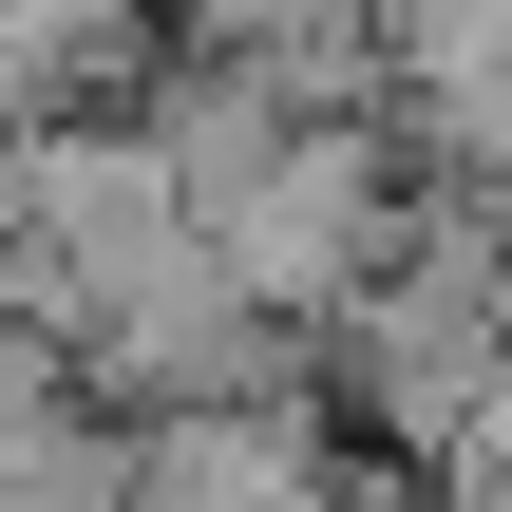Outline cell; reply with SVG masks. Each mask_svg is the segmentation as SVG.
<instances>
[{"instance_id": "6da1fadb", "label": "cell", "mask_w": 512, "mask_h": 512, "mask_svg": "<svg viewBox=\"0 0 512 512\" xmlns=\"http://www.w3.org/2000/svg\"><path fill=\"white\" fill-rule=\"evenodd\" d=\"M380 247H399V133L380 114H285L266 171L209 209V266H228L247 323H323Z\"/></svg>"}, {"instance_id": "7a4b0ae2", "label": "cell", "mask_w": 512, "mask_h": 512, "mask_svg": "<svg viewBox=\"0 0 512 512\" xmlns=\"http://www.w3.org/2000/svg\"><path fill=\"white\" fill-rule=\"evenodd\" d=\"M323 512H437V494H418L399 456H342V475H323Z\"/></svg>"}]
</instances>
